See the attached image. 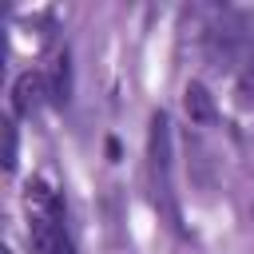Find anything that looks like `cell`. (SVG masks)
<instances>
[{
	"instance_id": "6da1fadb",
	"label": "cell",
	"mask_w": 254,
	"mask_h": 254,
	"mask_svg": "<svg viewBox=\"0 0 254 254\" xmlns=\"http://www.w3.org/2000/svg\"><path fill=\"white\" fill-rule=\"evenodd\" d=\"M28 242H32V254H75L64 198L40 179L28 187Z\"/></svg>"
},
{
	"instance_id": "8992f818",
	"label": "cell",
	"mask_w": 254,
	"mask_h": 254,
	"mask_svg": "<svg viewBox=\"0 0 254 254\" xmlns=\"http://www.w3.org/2000/svg\"><path fill=\"white\" fill-rule=\"evenodd\" d=\"M4 135H8V151H4V167L12 171V167H16V127L8 123V127H4Z\"/></svg>"
},
{
	"instance_id": "3957f363",
	"label": "cell",
	"mask_w": 254,
	"mask_h": 254,
	"mask_svg": "<svg viewBox=\"0 0 254 254\" xmlns=\"http://www.w3.org/2000/svg\"><path fill=\"white\" fill-rule=\"evenodd\" d=\"M16 111L20 115H32L36 107H40V99L48 95V79L44 75H36V71H24L20 79H16Z\"/></svg>"
},
{
	"instance_id": "5b68a950",
	"label": "cell",
	"mask_w": 254,
	"mask_h": 254,
	"mask_svg": "<svg viewBox=\"0 0 254 254\" xmlns=\"http://www.w3.org/2000/svg\"><path fill=\"white\" fill-rule=\"evenodd\" d=\"M67 95H71V79H67V56H56V64H52V79H48V99L52 103H67Z\"/></svg>"
},
{
	"instance_id": "52a82bcc",
	"label": "cell",
	"mask_w": 254,
	"mask_h": 254,
	"mask_svg": "<svg viewBox=\"0 0 254 254\" xmlns=\"http://www.w3.org/2000/svg\"><path fill=\"white\" fill-rule=\"evenodd\" d=\"M4 254H12V250H4Z\"/></svg>"
},
{
	"instance_id": "7a4b0ae2",
	"label": "cell",
	"mask_w": 254,
	"mask_h": 254,
	"mask_svg": "<svg viewBox=\"0 0 254 254\" xmlns=\"http://www.w3.org/2000/svg\"><path fill=\"white\" fill-rule=\"evenodd\" d=\"M147 179H151V198H155L159 214L179 230L183 214H179V198H175V183H171V119L163 111L151 115V131H147Z\"/></svg>"
},
{
	"instance_id": "277c9868",
	"label": "cell",
	"mask_w": 254,
	"mask_h": 254,
	"mask_svg": "<svg viewBox=\"0 0 254 254\" xmlns=\"http://www.w3.org/2000/svg\"><path fill=\"white\" fill-rule=\"evenodd\" d=\"M183 103H187V115H190L194 123H214V99L206 95V87H202V83H187Z\"/></svg>"
}]
</instances>
